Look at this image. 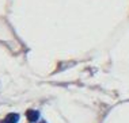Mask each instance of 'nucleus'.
<instances>
[{
	"label": "nucleus",
	"mask_w": 129,
	"mask_h": 123,
	"mask_svg": "<svg viewBox=\"0 0 129 123\" xmlns=\"http://www.w3.org/2000/svg\"><path fill=\"white\" fill-rule=\"evenodd\" d=\"M18 120H19V115L18 114H8L4 123H18Z\"/></svg>",
	"instance_id": "1"
},
{
	"label": "nucleus",
	"mask_w": 129,
	"mask_h": 123,
	"mask_svg": "<svg viewBox=\"0 0 129 123\" xmlns=\"http://www.w3.org/2000/svg\"><path fill=\"white\" fill-rule=\"evenodd\" d=\"M27 118H29L30 122H37V119L40 118V112L30 110V111H27Z\"/></svg>",
	"instance_id": "2"
}]
</instances>
